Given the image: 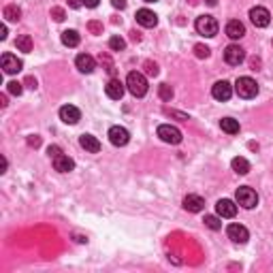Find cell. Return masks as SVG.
I'll list each match as a JSON object with an SVG mask.
<instances>
[{
    "label": "cell",
    "mask_w": 273,
    "mask_h": 273,
    "mask_svg": "<svg viewBox=\"0 0 273 273\" xmlns=\"http://www.w3.org/2000/svg\"><path fill=\"white\" fill-rule=\"evenodd\" d=\"M126 88H128V92L136 98H141L148 94V79H145L139 71H132L128 73V77H126Z\"/></svg>",
    "instance_id": "obj_1"
},
{
    "label": "cell",
    "mask_w": 273,
    "mask_h": 273,
    "mask_svg": "<svg viewBox=\"0 0 273 273\" xmlns=\"http://www.w3.org/2000/svg\"><path fill=\"white\" fill-rule=\"evenodd\" d=\"M235 198H237V205H241L243 209H254V207L258 205V194L254 192L252 188H248V186L237 188V194H235Z\"/></svg>",
    "instance_id": "obj_2"
},
{
    "label": "cell",
    "mask_w": 273,
    "mask_h": 273,
    "mask_svg": "<svg viewBox=\"0 0 273 273\" xmlns=\"http://www.w3.org/2000/svg\"><path fill=\"white\" fill-rule=\"evenodd\" d=\"M235 90L241 98H254L258 94V84L252 77H239L237 84H235Z\"/></svg>",
    "instance_id": "obj_3"
},
{
    "label": "cell",
    "mask_w": 273,
    "mask_h": 273,
    "mask_svg": "<svg viewBox=\"0 0 273 273\" xmlns=\"http://www.w3.org/2000/svg\"><path fill=\"white\" fill-rule=\"evenodd\" d=\"M196 32L203 36H216L218 34V22L212 15H201L196 20Z\"/></svg>",
    "instance_id": "obj_4"
},
{
    "label": "cell",
    "mask_w": 273,
    "mask_h": 273,
    "mask_svg": "<svg viewBox=\"0 0 273 273\" xmlns=\"http://www.w3.org/2000/svg\"><path fill=\"white\" fill-rule=\"evenodd\" d=\"M158 136L165 143H171V145H177L181 143V130L175 128V126H171V124H162L158 126Z\"/></svg>",
    "instance_id": "obj_5"
},
{
    "label": "cell",
    "mask_w": 273,
    "mask_h": 273,
    "mask_svg": "<svg viewBox=\"0 0 273 273\" xmlns=\"http://www.w3.org/2000/svg\"><path fill=\"white\" fill-rule=\"evenodd\" d=\"M250 20L256 28H267L271 22V13L265 7H254V9H250Z\"/></svg>",
    "instance_id": "obj_6"
},
{
    "label": "cell",
    "mask_w": 273,
    "mask_h": 273,
    "mask_svg": "<svg viewBox=\"0 0 273 273\" xmlns=\"http://www.w3.org/2000/svg\"><path fill=\"white\" fill-rule=\"evenodd\" d=\"M226 235H229V239H231L233 243H239V245L248 243V239H250L248 229H245V226H241V224H229V229H226Z\"/></svg>",
    "instance_id": "obj_7"
},
{
    "label": "cell",
    "mask_w": 273,
    "mask_h": 273,
    "mask_svg": "<svg viewBox=\"0 0 273 273\" xmlns=\"http://www.w3.org/2000/svg\"><path fill=\"white\" fill-rule=\"evenodd\" d=\"M109 141H111L115 148H122L130 141V132L124 128V126H111L109 128Z\"/></svg>",
    "instance_id": "obj_8"
},
{
    "label": "cell",
    "mask_w": 273,
    "mask_h": 273,
    "mask_svg": "<svg viewBox=\"0 0 273 273\" xmlns=\"http://www.w3.org/2000/svg\"><path fill=\"white\" fill-rule=\"evenodd\" d=\"M224 60H226V64H231V66H239L245 60V51L239 45H229V47L224 49Z\"/></svg>",
    "instance_id": "obj_9"
},
{
    "label": "cell",
    "mask_w": 273,
    "mask_h": 273,
    "mask_svg": "<svg viewBox=\"0 0 273 273\" xmlns=\"http://www.w3.org/2000/svg\"><path fill=\"white\" fill-rule=\"evenodd\" d=\"M212 94L216 101H229V98L233 96V86L229 84V81H216L214 88H212Z\"/></svg>",
    "instance_id": "obj_10"
},
{
    "label": "cell",
    "mask_w": 273,
    "mask_h": 273,
    "mask_svg": "<svg viewBox=\"0 0 273 273\" xmlns=\"http://www.w3.org/2000/svg\"><path fill=\"white\" fill-rule=\"evenodd\" d=\"M216 212L220 218H235V214H237V205H235L231 198H220V201L216 203Z\"/></svg>",
    "instance_id": "obj_11"
},
{
    "label": "cell",
    "mask_w": 273,
    "mask_h": 273,
    "mask_svg": "<svg viewBox=\"0 0 273 273\" xmlns=\"http://www.w3.org/2000/svg\"><path fill=\"white\" fill-rule=\"evenodd\" d=\"M60 120L64 122V124H77L79 120H81V111L77 107H73V105H64L60 109Z\"/></svg>",
    "instance_id": "obj_12"
},
{
    "label": "cell",
    "mask_w": 273,
    "mask_h": 273,
    "mask_svg": "<svg viewBox=\"0 0 273 273\" xmlns=\"http://www.w3.org/2000/svg\"><path fill=\"white\" fill-rule=\"evenodd\" d=\"M184 209H186V212H190V214L203 212V209H205V198L198 196V194H188L184 198Z\"/></svg>",
    "instance_id": "obj_13"
},
{
    "label": "cell",
    "mask_w": 273,
    "mask_h": 273,
    "mask_svg": "<svg viewBox=\"0 0 273 273\" xmlns=\"http://www.w3.org/2000/svg\"><path fill=\"white\" fill-rule=\"evenodd\" d=\"M22 60L13 56V53H5L3 56V71L7 73V75H13V73H20L22 71Z\"/></svg>",
    "instance_id": "obj_14"
},
{
    "label": "cell",
    "mask_w": 273,
    "mask_h": 273,
    "mask_svg": "<svg viewBox=\"0 0 273 273\" xmlns=\"http://www.w3.org/2000/svg\"><path fill=\"white\" fill-rule=\"evenodd\" d=\"M136 22H139L143 28H154V26L158 24V15L150 11V9H139V11H136Z\"/></svg>",
    "instance_id": "obj_15"
},
{
    "label": "cell",
    "mask_w": 273,
    "mask_h": 273,
    "mask_svg": "<svg viewBox=\"0 0 273 273\" xmlns=\"http://www.w3.org/2000/svg\"><path fill=\"white\" fill-rule=\"evenodd\" d=\"M105 92L109 98H113V101H120V98L124 96V84L120 79H109L107 81V86H105Z\"/></svg>",
    "instance_id": "obj_16"
},
{
    "label": "cell",
    "mask_w": 273,
    "mask_h": 273,
    "mask_svg": "<svg viewBox=\"0 0 273 273\" xmlns=\"http://www.w3.org/2000/svg\"><path fill=\"white\" fill-rule=\"evenodd\" d=\"M79 145L86 152H90V154H98V152H101V141H98L96 136H92V134H81L79 136Z\"/></svg>",
    "instance_id": "obj_17"
},
{
    "label": "cell",
    "mask_w": 273,
    "mask_h": 273,
    "mask_svg": "<svg viewBox=\"0 0 273 273\" xmlns=\"http://www.w3.org/2000/svg\"><path fill=\"white\" fill-rule=\"evenodd\" d=\"M75 64H77V69H79L81 73H86V75H90V73L96 69L94 58H92V56H88V53H79L77 60H75Z\"/></svg>",
    "instance_id": "obj_18"
},
{
    "label": "cell",
    "mask_w": 273,
    "mask_h": 273,
    "mask_svg": "<svg viewBox=\"0 0 273 273\" xmlns=\"http://www.w3.org/2000/svg\"><path fill=\"white\" fill-rule=\"evenodd\" d=\"M243 34H245V26L239 20H231L229 24H226V36H229V39L237 41V39H241Z\"/></svg>",
    "instance_id": "obj_19"
},
{
    "label": "cell",
    "mask_w": 273,
    "mask_h": 273,
    "mask_svg": "<svg viewBox=\"0 0 273 273\" xmlns=\"http://www.w3.org/2000/svg\"><path fill=\"white\" fill-rule=\"evenodd\" d=\"M53 169L60 171V173H71L73 169H75V160L64 156V154H60L58 158H53Z\"/></svg>",
    "instance_id": "obj_20"
},
{
    "label": "cell",
    "mask_w": 273,
    "mask_h": 273,
    "mask_svg": "<svg viewBox=\"0 0 273 273\" xmlns=\"http://www.w3.org/2000/svg\"><path fill=\"white\" fill-rule=\"evenodd\" d=\"M231 167H233L235 173H239V175H248V173H250V162L245 160L243 156L233 158V160H231Z\"/></svg>",
    "instance_id": "obj_21"
},
{
    "label": "cell",
    "mask_w": 273,
    "mask_h": 273,
    "mask_svg": "<svg viewBox=\"0 0 273 273\" xmlns=\"http://www.w3.org/2000/svg\"><path fill=\"white\" fill-rule=\"evenodd\" d=\"M220 128L229 134H237L239 132V122L233 120V117H222L220 120Z\"/></svg>",
    "instance_id": "obj_22"
},
{
    "label": "cell",
    "mask_w": 273,
    "mask_h": 273,
    "mask_svg": "<svg viewBox=\"0 0 273 273\" xmlns=\"http://www.w3.org/2000/svg\"><path fill=\"white\" fill-rule=\"evenodd\" d=\"M79 32L77 30H64L62 32V43L66 45V47H77L79 45Z\"/></svg>",
    "instance_id": "obj_23"
},
{
    "label": "cell",
    "mask_w": 273,
    "mask_h": 273,
    "mask_svg": "<svg viewBox=\"0 0 273 273\" xmlns=\"http://www.w3.org/2000/svg\"><path fill=\"white\" fill-rule=\"evenodd\" d=\"M15 47L20 49V51L30 53V51H32V39H30V34H22V36H17Z\"/></svg>",
    "instance_id": "obj_24"
},
{
    "label": "cell",
    "mask_w": 273,
    "mask_h": 273,
    "mask_svg": "<svg viewBox=\"0 0 273 273\" xmlns=\"http://www.w3.org/2000/svg\"><path fill=\"white\" fill-rule=\"evenodd\" d=\"M5 17L9 22H17L22 17V11H20V7H15V5H7L5 7Z\"/></svg>",
    "instance_id": "obj_25"
},
{
    "label": "cell",
    "mask_w": 273,
    "mask_h": 273,
    "mask_svg": "<svg viewBox=\"0 0 273 273\" xmlns=\"http://www.w3.org/2000/svg\"><path fill=\"white\" fill-rule=\"evenodd\" d=\"M205 226L207 229H212V231H220L222 229V222H220V218L218 216H205Z\"/></svg>",
    "instance_id": "obj_26"
},
{
    "label": "cell",
    "mask_w": 273,
    "mask_h": 273,
    "mask_svg": "<svg viewBox=\"0 0 273 273\" xmlns=\"http://www.w3.org/2000/svg\"><path fill=\"white\" fill-rule=\"evenodd\" d=\"M109 47H111L113 51H122L126 47V41L122 39V36H111V39H109Z\"/></svg>",
    "instance_id": "obj_27"
},
{
    "label": "cell",
    "mask_w": 273,
    "mask_h": 273,
    "mask_svg": "<svg viewBox=\"0 0 273 273\" xmlns=\"http://www.w3.org/2000/svg\"><path fill=\"white\" fill-rule=\"evenodd\" d=\"M158 94H160L162 101H171V98H173V88H171L169 84H162V86L158 88Z\"/></svg>",
    "instance_id": "obj_28"
},
{
    "label": "cell",
    "mask_w": 273,
    "mask_h": 273,
    "mask_svg": "<svg viewBox=\"0 0 273 273\" xmlns=\"http://www.w3.org/2000/svg\"><path fill=\"white\" fill-rule=\"evenodd\" d=\"M24 84H20V81H9V84H7V90H9V92H11L13 96H20L22 92H24V88H22Z\"/></svg>",
    "instance_id": "obj_29"
},
{
    "label": "cell",
    "mask_w": 273,
    "mask_h": 273,
    "mask_svg": "<svg viewBox=\"0 0 273 273\" xmlns=\"http://www.w3.org/2000/svg\"><path fill=\"white\" fill-rule=\"evenodd\" d=\"M143 66H145V73H148L150 77H156L158 73H160V71H158V64H156V62H152V60H148Z\"/></svg>",
    "instance_id": "obj_30"
},
{
    "label": "cell",
    "mask_w": 273,
    "mask_h": 273,
    "mask_svg": "<svg viewBox=\"0 0 273 273\" xmlns=\"http://www.w3.org/2000/svg\"><path fill=\"white\" fill-rule=\"evenodd\" d=\"M51 17L56 22H64V17H66V13H64V9H60V7H53L51 9Z\"/></svg>",
    "instance_id": "obj_31"
},
{
    "label": "cell",
    "mask_w": 273,
    "mask_h": 273,
    "mask_svg": "<svg viewBox=\"0 0 273 273\" xmlns=\"http://www.w3.org/2000/svg\"><path fill=\"white\" fill-rule=\"evenodd\" d=\"M194 53H196V58H209V47H205V45H194Z\"/></svg>",
    "instance_id": "obj_32"
},
{
    "label": "cell",
    "mask_w": 273,
    "mask_h": 273,
    "mask_svg": "<svg viewBox=\"0 0 273 273\" xmlns=\"http://www.w3.org/2000/svg\"><path fill=\"white\" fill-rule=\"evenodd\" d=\"M88 28L92 30L94 34H101V32H103V24H101V22H90V24H88Z\"/></svg>",
    "instance_id": "obj_33"
},
{
    "label": "cell",
    "mask_w": 273,
    "mask_h": 273,
    "mask_svg": "<svg viewBox=\"0 0 273 273\" xmlns=\"http://www.w3.org/2000/svg\"><path fill=\"white\" fill-rule=\"evenodd\" d=\"M47 154H49V156H51V158H58V156H60V154H62V150L58 148V145H49V150H47Z\"/></svg>",
    "instance_id": "obj_34"
},
{
    "label": "cell",
    "mask_w": 273,
    "mask_h": 273,
    "mask_svg": "<svg viewBox=\"0 0 273 273\" xmlns=\"http://www.w3.org/2000/svg\"><path fill=\"white\" fill-rule=\"evenodd\" d=\"M28 145H32V148H39L41 145V136H36V134H32L30 139H28Z\"/></svg>",
    "instance_id": "obj_35"
},
{
    "label": "cell",
    "mask_w": 273,
    "mask_h": 273,
    "mask_svg": "<svg viewBox=\"0 0 273 273\" xmlns=\"http://www.w3.org/2000/svg\"><path fill=\"white\" fill-rule=\"evenodd\" d=\"M69 7L71 9H79V7H84V0H69Z\"/></svg>",
    "instance_id": "obj_36"
},
{
    "label": "cell",
    "mask_w": 273,
    "mask_h": 273,
    "mask_svg": "<svg viewBox=\"0 0 273 273\" xmlns=\"http://www.w3.org/2000/svg\"><path fill=\"white\" fill-rule=\"evenodd\" d=\"M111 5L115 9H126V0H111Z\"/></svg>",
    "instance_id": "obj_37"
},
{
    "label": "cell",
    "mask_w": 273,
    "mask_h": 273,
    "mask_svg": "<svg viewBox=\"0 0 273 273\" xmlns=\"http://www.w3.org/2000/svg\"><path fill=\"white\" fill-rule=\"evenodd\" d=\"M98 3H101V0H84V5H86V7H90V9H96V7H98Z\"/></svg>",
    "instance_id": "obj_38"
},
{
    "label": "cell",
    "mask_w": 273,
    "mask_h": 273,
    "mask_svg": "<svg viewBox=\"0 0 273 273\" xmlns=\"http://www.w3.org/2000/svg\"><path fill=\"white\" fill-rule=\"evenodd\" d=\"M26 86L34 90V88H36V79H34V77H28V79H26Z\"/></svg>",
    "instance_id": "obj_39"
},
{
    "label": "cell",
    "mask_w": 273,
    "mask_h": 273,
    "mask_svg": "<svg viewBox=\"0 0 273 273\" xmlns=\"http://www.w3.org/2000/svg\"><path fill=\"white\" fill-rule=\"evenodd\" d=\"M0 39H7V26H0Z\"/></svg>",
    "instance_id": "obj_40"
},
{
    "label": "cell",
    "mask_w": 273,
    "mask_h": 273,
    "mask_svg": "<svg viewBox=\"0 0 273 273\" xmlns=\"http://www.w3.org/2000/svg\"><path fill=\"white\" fill-rule=\"evenodd\" d=\"M130 34H132V41H139V39H141V34H139V32H136V30H132Z\"/></svg>",
    "instance_id": "obj_41"
},
{
    "label": "cell",
    "mask_w": 273,
    "mask_h": 273,
    "mask_svg": "<svg viewBox=\"0 0 273 273\" xmlns=\"http://www.w3.org/2000/svg\"><path fill=\"white\" fill-rule=\"evenodd\" d=\"M0 107H7V96H5V94L0 96Z\"/></svg>",
    "instance_id": "obj_42"
},
{
    "label": "cell",
    "mask_w": 273,
    "mask_h": 273,
    "mask_svg": "<svg viewBox=\"0 0 273 273\" xmlns=\"http://www.w3.org/2000/svg\"><path fill=\"white\" fill-rule=\"evenodd\" d=\"M205 3H207L209 7H216V5H218V0H205Z\"/></svg>",
    "instance_id": "obj_43"
},
{
    "label": "cell",
    "mask_w": 273,
    "mask_h": 273,
    "mask_svg": "<svg viewBox=\"0 0 273 273\" xmlns=\"http://www.w3.org/2000/svg\"><path fill=\"white\" fill-rule=\"evenodd\" d=\"M143 3H156V0H143Z\"/></svg>",
    "instance_id": "obj_44"
}]
</instances>
